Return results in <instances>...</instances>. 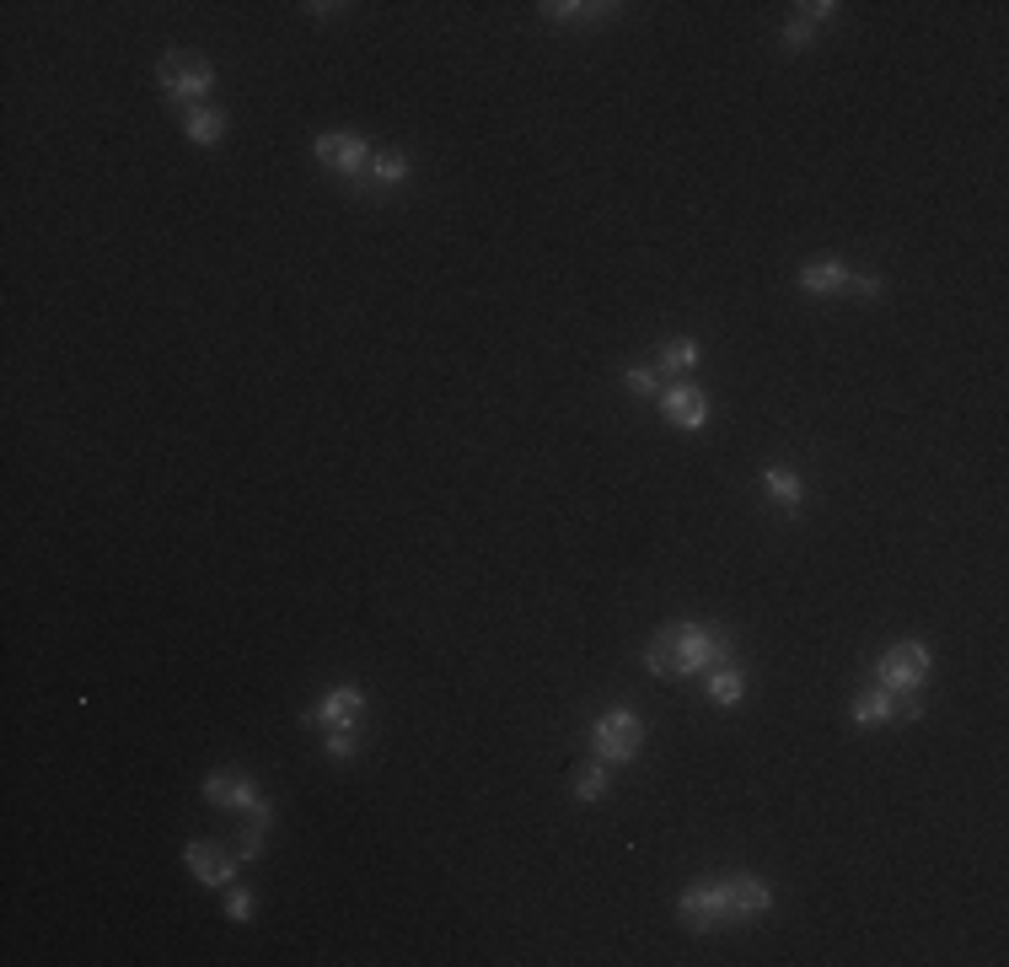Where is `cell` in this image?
Here are the masks:
<instances>
[{"mask_svg": "<svg viewBox=\"0 0 1009 967\" xmlns=\"http://www.w3.org/2000/svg\"><path fill=\"white\" fill-rule=\"evenodd\" d=\"M731 656V635L709 629V624H666L650 650H644V667L655 677H693V672H709Z\"/></svg>", "mask_w": 1009, "mask_h": 967, "instance_id": "obj_1", "label": "cell"}, {"mask_svg": "<svg viewBox=\"0 0 1009 967\" xmlns=\"http://www.w3.org/2000/svg\"><path fill=\"white\" fill-rule=\"evenodd\" d=\"M639 747H644V720H639L633 709L618 705V709H602V715L591 720V758H602L607 769L633 764Z\"/></svg>", "mask_w": 1009, "mask_h": 967, "instance_id": "obj_2", "label": "cell"}, {"mask_svg": "<svg viewBox=\"0 0 1009 967\" xmlns=\"http://www.w3.org/2000/svg\"><path fill=\"white\" fill-rule=\"evenodd\" d=\"M929 672H935V650H929L924 640H902L876 661V688L897 694V699H907V694H924Z\"/></svg>", "mask_w": 1009, "mask_h": 967, "instance_id": "obj_3", "label": "cell"}, {"mask_svg": "<svg viewBox=\"0 0 1009 967\" xmlns=\"http://www.w3.org/2000/svg\"><path fill=\"white\" fill-rule=\"evenodd\" d=\"M312 156L328 167V173H339V178H349V184H366V167H371V140H360V134H349V129H328V134H317L312 140Z\"/></svg>", "mask_w": 1009, "mask_h": 967, "instance_id": "obj_4", "label": "cell"}, {"mask_svg": "<svg viewBox=\"0 0 1009 967\" xmlns=\"http://www.w3.org/2000/svg\"><path fill=\"white\" fill-rule=\"evenodd\" d=\"M204 801L210 806H226V812H252V823H274V806L258 795V785H252L242 769H215L210 779H204Z\"/></svg>", "mask_w": 1009, "mask_h": 967, "instance_id": "obj_5", "label": "cell"}, {"mask_svg": "<svg viewBox=\"0 0 1009 967\" xmlns=\"http://www.w3.org/2000/svg\"><path fill=\"white\" fill-rule=\"evenodd\" d=\"M156 81H162V97H173L183 108H199V97H210V86H215V70L204 60H189V55H162Z\"/></svg>", "mask_w": 1009, "mask_h": 967, "instance_id": "obj_6", "label": "cell"}, {"mask_svg": "<svg viewBox=\"0 0 1009 967\" xmlns=\"http://www.w3.org/2000/svg\"><path fill=\"white\" fill-rule=\"evenodd\" d=\"M720 908H725V924H752L773 908V887L757 882V876H725L720 882Z\"/></svg>", "mask_w": 1009, "mask_h": 967, "instance_id": "obj_7", "label": "cell"}, {"mask_svg": "<svg viewBox=\"0 0 1009 967\" xmlns=\"http://www.w3.org/2000/svg\"><path fill=\"white\" fill-rule=\"evenodd\" d=\"M360 715H366V688H360V683H339V688H328V694L307 709V726L344 731V726H355Z\"/></svg>", "mask_w": 1009, "mask_h": 967, "instance_id": "obj_8", "label": "cell"}, {"mask_svg": "<svg viewBox=\"0 0 1009 967\" xmlns=\"http://www.w3.org/2000/svg\"><path fill=\"white\" fill-rule=\"evenodd\" d=\"M655 403H661V420L677 425V431H703L709 425V398L693 382H666Z\"/></svg>", "mask_w": 1009, "mask_h": 967, "instance_id": "obj_9", "label": "cell"}, {"mask_svg": "<svg viewBox=\"0 0 1009 967\" xmlns=\"http://www.w3.org/2000/svg\"><path fill=\"white\" fill-rule=\"evenodd\" d=\"M183 860H189L193 882H204V887H232L237 871H242L237 854H221V849L204 844V838H189V844H183Z\"/></svg>", "mask_w": 1009, "mask_h": 967, "instance_id": "obj_10", "label": "cell"}, {"mask_svg": "<svg viewBox=\"0 0 1009 967\" xmlns=\"http://www.w3.org/2000/svg\"><path fill=\"white\" fill-rule=\"evenodd\" d=\"M677 919L688 930H714L725 924V908H720V882H693L682 898H677Z\"/></svg>", "mask_w": 1009, "mask_h": 967, "instance_id": "obj_11", "label": "cell"}, {"mask_svg": "<svg viewBox=\"0 0 1009 967\" xmlns=\"http://www.w3.org/2000/svg\"><path fill=\"white\" fill-rule=\"evenodd\" d=\"M795 285H800L806 296H838V291L854 285V269H848L843 258H811V263H800Z\"/></svg>", "mask_w": 1009, "mask_h": 967, "instance_id": "obj_12", "label": "cell"}, {"mask_svg": "<svg viewBox=\"0 0 1009 967\" xmlns=\"http://www.w3.org/2000/svg\"><path fill=\"white\" fill-rule=\"evenodd\" d=\"M762 495L779 500L784 511H800L806 506V479L795 468H762Z\"/></svg>", "mask_w": 1009, "mask_h": 967, "instance_id": "obj_13", "label": "cell"}, {"mask_svg": "<svg viewBox=\"0 0 1009 967\" xmlns=\"http://www.w3.org/2000/svg\"><path fill=\"white\" fill-rule=\"evenodd\" d=\"M183 134H189L193 145H221V134H226V114H221V108H210V103L183 108Z\"/></svg>", "mask_w": 1009, "mask_h": 967, "instance_id": "obj_14", "label": "cell"}, {"mask_svg": "<svg viewBox=\"0 0 1009 967\" xmlns=\"http://www.w3.org/2000/svg\"><path fill=\"white\" fill-rule=\"evenodd\" d=\"M655 366H661L672 382H677V377H688V372L698 366V339H688V333H682V339H661V350H655Z\"/></svg>", "mask_w": 1009, "mask_h": 967, "instance_id": "obj_15", "label": "cell"}, {"mask_svg": "<svg viewBox=\"0 0 1009 967\" xmlns=\"http://www.w3.org/2000/svg\"><path fill=\"white\" fill-rule=\"evenodd\" d=\"M741 694H747V677L736 672V667H709V705H720V709H736L741 705Z\"/></svg>", "mask_w": 1009, "mask_h": 967, "instance_id": "obj_16", "label": "cell"}, {"mask_svg": "<svg viewBox=\"0 0 1009 967\" xmlns=\"http://www.w3.org/2000/svg\"><path fill=\"white\" fill-rule=\"evenodd\" d=\"M854 726H886V720H897V694H886V688H865L859 699H854Z\"/></svg>", "mask_w": 1009, "mask_h": 967, "instance_id": "obj_17", "label": "cell"}, {"mask_svg": "<svg viewBox=\"0 0 1009 967\" xmlns=\"http://www.w3.org/2000/svg\"><path fill=\"white\" fill-rule=\"evenodd\" d=\"M408 173H414V162L403 156V151H377L371 156V167H366V184H408Z\"/></svg>", "mask_w": 1009, "mask_h": 967, "instance_id": "obj_18", "label": "cell"}, {"mask_svg": "<svg viewBox=\"0 0 1009 967\" xmlns=\"http://www.w3.org/2000/svg\"><path fill=\"white\" fill-rule=\"evenodd\" d=\"M607 790H613V769H607L602 758L574 769V801H585V806H591V801H602Z\"/></svg>", "mask_w": 1009, "mask_h": 967, "instance_id": "obj_19", "label": "cell"}, {"mask_svg": "<svg viewBox=\"0 0 1009 967\" xmlns=\"http://www.w3.org/2000/svg\"><path fill=\"white\" fill-rule=\"evenodd\" d=\"M607 11H618V5H585V0H548L543 5L548 22H602Z\"/></svg>", "mask_w": 1009, "mask_h": 967, "instance_id": "obj_20", "label": "cell"}, {"mask_svg": "<svg viewBox=\"0 0 1009 967\" xmlns=\"http://www.w3.org/2000/svg\"><path fill=\"white\" fill-rule=\"evenodd\" d=\"M355 747H360L355 726H344V731H328V736H322V753H328L333 764H349V758H355Z\"/></svg>", "mask_w": 1009, "mask_h": 967, "instance_id": "obj_21", "label": "cell"}, {"mask_svg": "<svg viewBox=\"0 0 1009 967\" xmlns=\"http://www.w3.org/2000/svg\"><path fill=\"white\" fill-rule=\"evenodd\" d=\"M624 387L639 392V398H661V387L666 382H661V372H655V366H629V372H624Z\"/></svg>", "mask_w": 1009, "mask_h": 967, "instance_id": "obj_22", "label": "cell"}, {"mask_svg": "<svg viewBox=\"0 0 1009 967\" xmlns=\"http://www.w3.org/2000/svg\"><path fill=\"white\" fill-rule=\"evenodd\" d=\"M811 38H817V27H811L806 16H790V22H784V44H790V49H806Z\"/></svg>", "mask_w": 1009, "mask_h": 967, "instance_id": "obj_23", "label": "cell"}, {"mask_svg": "<svg viewBox=\"0 0 1009 967\" xmlns=\"http://www.w3.org/2000/svg\"><path fill=\"white\" fill-rule=\"evenodd\" d=\"M252 908H258V903H252V893H242V887H232V898H226V919L248 924V919H252Z\"/></svg>", "mask_w": 1009, "mask_h": 967, "instance_id": "obj_24", "label": "cell"}, {"mask_svg": "<svg viewBox=\"0 0 1009 967\" xmlns=\"http://www.w3.org/2000/svg\"><path fill=\"white\" fill-rule=\"evenodd\" d=\"M832 11H838V0H817V5H800V16H806L811 27H817V22H827Z\"/></svg>", "mask_w": 1009, "mask_h": 967, "instance_id": "obj_25", "label": "cell"}]
</instances>
